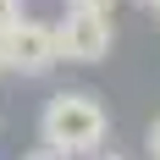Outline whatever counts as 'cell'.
<instances>
[{
	"label": "cell",
	"mask_w": 160,
	"mask_h": 160,
	"mask_svg": "<svg viewBox=\"0 0 160 160\" xmlns=\"http://www.w3.org/2000/svg\"><path fill=\"white\" fill-rule=\"evenodd\" d=\"M105 132H111V116L99 105L88 88H61V94L44 99V111H39V138H44L50 155H99L105 144Z\"/></svg>",
	"instance_id": "6da1fadb"
},
{
	"label": "cell",
	"mask_w": 160,
	"mask_h": 160,
	"mask_svg": "<svg viewBox=\"0 0 160 160\" xmlns=\"http://www.w3.org/2000/svg\"><path fill=\"white\" fill-rule=\"evenodd\" d=\"M0 61L6 72H22V78H44L50 66H61V50H55V28L39 22V17H22L6 39H0Z\"/></svg>",
	"instance_id": "7a4b0ae2"
},
{
	"label": "cell",
	"mask_w": 160,
	"mask_h": 160,
	"mask_svg": "<svg viewBox=\"0 0 160 160\" xmlns=\"http://www.w3.org/2000/svg\"><path fill=\"white\" fill-rule=\"evenodd\" d=\"M116 44V28L105 11H72L66 6V17L55 22V50H61V61H78V66H94L105 61Z\"/></svg>",
	"instance_id": "3957f363"
},
{
	"label": "cell",
	"mask_w": 160,
	"mask_h": 160,
	"mask_svg": "<svg viewBox=\"0 0 160 160\" xmlns=\"http://www.w3.org/2000/svg\"><path fill=\"white\" fill-rule=\"evenodd\" d=\"M22 11H28L22 0H0V39H6V33H11L17 22H22Z\"/></svg>",
	"instance_id": "277c9868"
},
{
	"label": "cell",
	"mask_w": 160,
	"mask_h": 160,
	"mask_svg": "<svg viewBox=\"0 0 160 160\" xmlns=\"http://www.w3.org/2000/svg\"><path fill=\"white\" fill-rule=\"evenodd\" d=\"M66 6H72V11H105V17H111L116 0H66Z\"/></svg>",
	"instance_id": "5b68a950"
},
{
	"label": "cell",
	"mask_w": 160,
	"mask_h": 160,
	"mask_svg": "<svg viewBox=\"0 0 160 160\" xmlns=\"http://www.w3.org/2000/svg\"><path fill=\"white\" fill-rule=\"evenodd\" d=\"M149 155L160 160V116H155V127H149Z\"/></svg>",
	"instance_id": "8992f818"
},
{
	"label": "cell",
	"mask_w": 160,
	"mask_h": 160,
	"mask_svg": "<svg viewBox=\"0 0 160 160\" xmlns=\"http://www.w3.org/2000/svg\"><path fill=\"white\" fill-rule=\"evenodd\" d=\"M22 160H61V155H50V149H33V155H22Z\"/></svg>",
	"instance_id": "52a82bcc"
},
{
	"label": "cell",
	"mask_w": 160,
	"mask_h": 160,
	"mask_svg": "<svg viewBox=\"0 0 160 160\" xmlns=\"http://www.w3.org/2000/svg\"><path fill=\"white\" fill-rule=\"evenodd\" d=\"M88 160H127V155H88Z\"/></svg>",
	"instance_id": "ba28073f"
},
{
	"label": "cell",
	"mask_w": 160,
	"mask_h": 160,
	"mask_svg": "<svg viewBox=\"0 0 160 160\" xmlns=\"http://www.w3.org/2000/svg\"><path fill=\"white\" fill-rule=\"evenodd\" d=\"M144 6H155V11H160V0H144Z\"/></svg>",
	"instance_id": "9c48e42d"
},
{
	"label": "cell",
	"mask_w": 160,
	"mask_h": 160,
	"mask_svg": "<svg viewBox=\"0 0 160 160\" xmlns=\"http://www.w3.org/2000/svg\"><path fill=\"white\" fill-rule=\"evenodd\" d=\"M0 78H6V61H0Z\"/></svg>",
	"instance_id": "30bf717a"
},
{
	"label": "cell",
	"mask_w": 160,
	"mask_h": 160,
	"mask_svg": "<svg viewBox=\"0 0 160 160\" xmlns=\"http://www.w3.org/2000/svg\"><path fill=\"white\" fill-rule=\"evenodd\" d=\"M155 17H160V11H155Z\"/></svg>",
	"instance_id": "8fae6325"
}]
</instances>
